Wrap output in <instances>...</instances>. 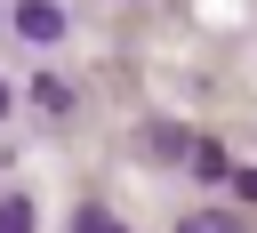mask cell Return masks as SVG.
Wrapping results in <instances>:
<instances>
[{
	"label": "cell",
	"instance_id": "cell-5",
	"mask_svg": "<svg viewBox=\"0 0 257 233\" xmlns=\"http://www.w3.org/2000/svg\"><path fill=\"white\" fill-rule=\"evenodd\" d=\"M0 233H32V201H24V193L0 201Z\"/></svg>",
	"mask_w": 257,
	"mask_h": 233
},
{
	"label": "cell",
	"instance_id": "cell-2",
	"mask_svg": "<svg viewBox=\"0 0 257 233\" xmlns=\"http://www.w3.org/2000/svg\"><path fill=\"white\" fill-rule=\"evenodd\" d=\"M185 145H193V137H185L177 121H145V161H185Z\"/></svg>",
	"mask_w": 257,
	"mask_h": 233
},
{
	"label": "cell",
	"instance_id": "cell-8",
	"mask_svg": "<svg viewBox=\"0 0 257 233\" xmlns=\"http://www.w3.org/2000/svg\"><path fill=\"white\" fill-rule=\"evenodd\" d=\"M0 112H8V80H0Z\"/></svg>",
	"mask_w": 257,
	"mask_h": 233
},
{
	"label": "cell",
	"instance_id": "cell-4",
	"mask_svg": "<svg viewBox=\"0 0 257 233\" xmlns=\"http://www.w3.org/2000/svg\"><path fill=\"white\" fill-rule=\"evenodd\" d=\"M32 96H40V112H72V88H64L56 72H40V80H32Z\"/></svg>",
	"mask_w": 257,
	"mask_h": 233
},
{
	"label": "cell",
	"instance_id": "cell-3",
	"mask_svg": "<svg viewBox=\"0 0 257 233\" xmlns=\"http://www.w3.org/2000/svg\"><path fill=\"white\" fill-rule=\"evenodd\" d=\"M185 161H193V177H201V185H225V169H233V161H225V145H185Z\"/></svg>",
	"mask_w": 257,
	"mask_h": 233
},
{
	"label": "cell",
	"instance_id": "cell-7",
	"mask_svg": "<svg viewBox=\"0 0 257 233\" xmlns=\"http://www.w3.org/2000/svg\"><path fill=\"white\" fill-rule=\"evenodd\" d=\"M185 233H249V217H193Z\"/></svg>",
	"mask_w": 257,
	"mask_h": 233
},
{
	"label": "cell",
	"instance_id": "cell-6",
	"mask_svg": "<svg viewBox=\"0 0 257 233\" xmlns=\"http://www.w3.org/2000/svg\"><path fill=\"white\" fill-rule=\"evenodd\" d=\"M72 233H128V225H112V209H72Z\"/></svg>",
	"mask_w": 257,
	"mask_h": 233
},
{
	"label": "cell",
	"instance_id": "cell-1",
	"mask_svg": "<svg viewBox=\"0 0 257 233\" xmlns=\"http://www.w3.org/2000/svg\"><path fill=\"white\" fill-rule=\"evenodd\" d=\"M16 32L48 48V40H64V8L56 0H16Z\"/></svg>",
	"mask_w": 257,
	"mask_h": 233
}]
</instances>
